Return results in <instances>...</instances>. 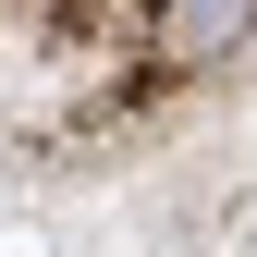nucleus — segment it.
<instances>
[{
    "mask_svg": "<svg viewBox=\"0 0 257 257\" xmlns=\"http://www.w3.org/2000/svg\"><path fill=\"white\" fill-rule=\"evenodd\" d=\"M147 13H159V61H208L257 25V0H147Z\"/></svg>",
    "mask_w": 257,
    "mask_h": 257,
    "instance_id": "nucleus-1",
    "label": "nucleus"
}]
</instances>
